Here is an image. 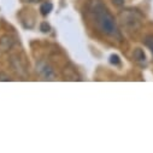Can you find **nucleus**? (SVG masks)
<instances>
[{
	"label": "nucleus",
	"mask_w": 153,
	"mask_h": 153,
	"mask_svg": "<svg viewBox=\"0 0 153 153\" xmlns=\"http://www.w3.org/2000/svg\"><path fill=\"white\" fill-rule=\"evenodd\" d=\"M41 30H42L44 33H46V31H50V25H48L47 23H45V22H44V23L41 24Z\"/></svg>",
	"instance_id": "9d476101"
},
{
	"label": "nucleus",
	"mask_w": 153,
	"mask_h": 153,
	"mask_svg": "<svg viewBox=\"0 0 153 153\" xmlns=\"http://www.w3.org/2000/svg\"><path fill=\"white\" fill-rule=\"evenodd\" d=\"M133 58H134V60H135L136 63H139V64H141V65H143V64L147 63L146 54H145V52H143L141 48H135V51H134V53H133Z\"/></svg>",
	"instance_id": "20e7f679"
},
{
	"label": "nucleus",
	"mask_w": 153,
	"mask_h": 153,
	"mask_svg": "<svg viewBox=\"0 0 153 153\" xmlns=\"http://www.w3.org/2000/svg\"><path fill=\"white\" fill-rule=\"evenodd\" d=\"M113 3H116L117 5H122L123 4V0H113Z\"/></svg>",
	"instance_id": "9b49d317"
},
{
	"label": "nucleus",
	"mask_w": 153,
	"mask_h": 153,
	"mask_svg": "<svg viewBox=\"0 0 153 153\" xmlns=\"http://www.w3.org/2000/svg\"><path fill=\"white\" fill-rule=\"evenodd\" d=\"M145 45L151 50V52L153 54V35H147L145 37Z\"/></svg>",
	"instance_id": "0eeeda50"
},
{
	"label": "nucleus",
	"mask_w": 153,
	"mask_h": 153,
	"mask_svg": "<svg viewBox=\"0 0 153 153\" xmlns=\"http://www.w3.org/2000/svg\"><path fill=\"white\" fill-rule=\"evenodd\" d=\"M52 9H53V5L51 3H44L41 5V7H40V11H41V13L44 16H46V15H48L52 11Z\"/></svg>",
	"instance_id": "423d86ee"
},
{
	"label": "nucleus",
	"mask_w": 153,
	"mask_h": 153,
	"mask_svg": "<svg viewBox=\"0 0 153 153\" xmlns=\"http://www.w3.org/2000/svg\"><path fill=\"white\" fill-rule=\"evenodd\" d=\"M88 12L99 33L112 39H121V33L113 15L101 0H89Z\"/></svg>",
	"instance_id": "f257e3e1"
},
{
	"label": "nucleus",
	"mask_w": 153,
	"mask_h": 153,
	"mask_svg": "<svg viewBox=\"0 0 153 153\" xmlns=\"http://www.w3.org/2000/svg\"><path fill=\"white\" fill-rule=\"evenodd\" d=\"M12 45H13V41H12V39L10 36H3L1 37V40H0V46H1V48L3 50H10L11 47H12Z\"/></svg>",
	"instance_id": "39448f33"
},
{
	"label": "nucleus",
	"mask_w": 153,
	"mask_h": 153,
	"mask_svg": "<svg viewBox=\"0 0 153 153\" xmlns=\"http://www.w3.org/2000/svg\"><path fill=\"white\" fill-rule=\"evenodd\" d=\"M0 81H11V77L5 72H0Z\"/></svg>",
	"instance_id": "6e6552de"
},
{
	"label": "nucleus",
	"mask_w": 153,
	"mask_h": 153,
	"mask_svg": "<svg viewBox=\"0 0 153 153\" xmlns=\"http://www.w3.org/2000/svg\"><path fill=\"white\" fill-rule=\"evenodd\" d=\"M110 59H111L110 62H111L112 64H118V63H120V57H118V56H116V54H112Z\"/></svg>",
	"instance_id": "1a4fd4ad"
},
{
	"label": "nucleus",
	"mask_w": 153,
	"mask_h": 153,
	"mask_svg": "<svg viewBox=\"0 0 153 153\" xmlns=\"http://www.w3.org/2000/svg\"><path fill=\"white\" fill-rule=\"evenodd\" d=\"M120 21L122 27L128 33L137 31L142 25V17L134 10H124L120 13Z\"/></svg>",
	"instance_id": "f03ea898"
},
{
	"label": "nucleus",
	"mask_w": 153,
	"mask_h": 153,
	"mask_svg": "<svg viewBox=\"0 0 153 153\" xmlns=\"http://www.w3.org/2000/svg\"><path fill=\"white\" fill-rule=\"evenodd\" d=\"M36 71L45 80H53L56 77V71L53 66L48 62H45V60H40L36 63Z\"/></svg>",
	"instance_id": "7ed1b4c3"
}]
</instances>
